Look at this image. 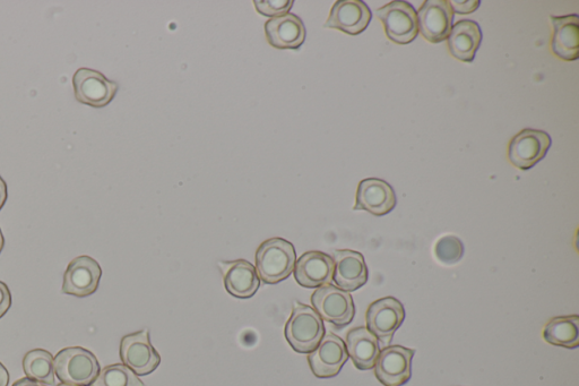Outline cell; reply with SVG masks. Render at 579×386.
I'll list each match as a JSON object with an SVG mask.
<instances>
[{"instance_id":"1","label":"cell","mask_w":579,"mask_h":386,"mask_svg":"<svg viewBox=\"0 0 579 386\" xmlns=\"http://www.w3.org/2000/svg\"><path fill=\"white\" fill-rule=\"evenodd\" d=\"M256 271L267 285H276L288 279L297 263L295 246L283 238H271L258 247Z\"/></svg>"},{"instance_id":"2","label":"cell","mask_w":579,"mask_h":386,"mask_svg":"<svg viewBox=\"0 0 579 386\" xmlns=\"http://www.w3.org/2000/svg\"><path fill=\"white\" fill-rule=\"evenodd\" d=\"M284 334L293 350L310 354L325 336L324 322L313 307L296 302Z\"/></svg>"},{"instance_id":"3","label":"cell","mask_w":579,"mask_h":386,"mask_svg":"<svg viewBox=\"0 0 579 386\" xmlns=\"http://www.w3.org/2000/svg\"><path fill=\"white\" fill-rule=\"evenodd\" d=\"M55 372L63 383L89 386L97 379L100 365L91 351L72 347L59 351L55 357Z\"/></svg>"},{"instance_id":"4","label":"cell","mask_w":579,"mask_h":386,"mask_svg":"<svg viewBox=\"0 0 579 386\" xmlns=\"http://www.w3.org/2000/svg\"><path fill=\"white\" fill-rule=\"evenodd\" d=\"M311 303L322 320L332 323L336 329L348 327L356 315L350 293L333 285L319 287L311 296Z\"/></svg>"},{"instance_id":"5","label":"cell","mask_w":579,"mask_h":386,"mask_svg":"<svg viewBox=\"0 0 579 386\" xmlns=\"http://www.w3.org/2000/svg\"><path fill=\"white\" fill-rule=\"evenodd\" d=\"M376 15L383 22L388 39L397 45H409L419 34L418 14L410 3L392 2L378 8Z\"/></svg>"},{"instance_id":"6","label":"cell","mask_w":579,"mask_h":386,"mask_svg":"<svg viewBox=\"0 0 579 386\" xmlns=\"http://www.w3.org/2000/svg\"><path fill=\"white\" fill-rule=\"evenodd\" d=\"M552 140L547 132L526 128L515 135L508 145V159L521 170H530L546 158Z\"/></svg>"},{"instance_id":"7","label":"cell","mask_w":579,"mask_h":386,"mask_svg":"<svg viewBox=\"0 0 579 386\" xmlns=\"http://www.w3.org/2000/svg\"><path fill=\"white\" fill-rule=\"evenodd\" d=\"M405 320L404 306L399 299L386 297L371 304L366 314L367 329L385 347L390 346L394 334Z\"/></svg>"},{"instance_id":"8","label":"cell","mask_w":579,"mask_h":386,"mask_svg":"<svg viewBox=\"0 0 579 386\" xmlns=\"http://www.w3.org/2000/svg\"><path fill=\"white\" fill-rule=\"evenodd\" d=\"M120 358L136 375H149L159 367L161 357L150 341L149 330L128 334L120 343Z\"/></svg>"},{"instance_id":"9","label":"cell","mask_w":579,"mask_h":386,"mask_svg":"<svg viewBox=\"0 0 579 386\" xmlns=\"http://www.w3.org/2000/svg\"><path fill=\"white\" fill-rule=\"evenodd\" d=\"M74 92L77 101L94 108L106 107L114 100L118 85L105 75L90 68H80L73 77Z\"/></svg>"},{"instance_id":"10","label":"cell","mask_w":579,"mask_h":386,"mask_svg":"<svg viewBox=\"0 0 579 386\" xmlns=\"http://www.w3.org/2000/svg\"><path fill=\"white\" fill-rule=\"evenodd\" d=\"M416 355L413 349L402 346L385 347L377 358L375 374L377 380L385 386H403L411 380L412 359Z\"/></svg>"},{"instance_id":"11","label":"cell","mask_w":579,"mask_h":386,"mask_svg":"<svg viewBox=\"0 0 579 386\" xmlns=\"http://www.w3.org/2000/svg\"><path fill=\"white\" fill-rule=\"evenodd\" d=\"M418 14L419 31L431 44L447 40L453 29L454 11L447 0H427Z\"/></svg>"},{"instance_id":"12","label":"cell","mask_w":579,"mask_h":386,"mask_svg":"<svg viewBox=\"0 0 579 386\" xmlns=\"http://www.w3.org/2000/svg\"><path fill=\"white\" fill-rule=\"evenodd\" d=\"M349 355L344 341L328 333L314 351L308 356V363L314 375L319 379H331L342 370L348 362Z\"/></svg>"},{"instance_id":"13","label":"cell","mask_w":579,"mask_h":386,"mask_svg":"<svg viewBox=\"0 0 579 386\" xmlns=\"http://www.w3.org/2000/svg\"><path fill=\"white\" fill-rule=\"evenodd\" d=\"M102 270L90 256L76 257L65 272L63 293L75 297H88L98 290Z\"/></svg>"},{"instance_id":"14","label":"cell","mask_w":579,"mask_h":386,"mask_svg":"<svg viewBox=\"0 0 579 386\" xmlns=\"http://www.w3.org/2000/svg\"><path fill=\"white\" fill-rule=\"evenodd\" d=\"M373 19L370 8L361 0H340L332 7L324 27L340 30L349 36L365 32Z\"/></svg>"},{"instance_id":"15","label":"cell","mask_w":579,"mask_h":386,"mask_svg":"<svg viewBox=\"0 0 579 386\" xmlns=\"http://www.w3.org/2000/svg\"><path fill=\"white\" fill-rule=\"evenodd\" d=\"M397 204L393 187L378 178L362 180L358 186L354 211H367L373 216L383 217L391 213Z\"/></svg>"},{"instance_id":"16","label":"cell","mask_w":579,"mask_h":386,"mask_svg":"<svg viewBox=\"0 0 579 386\" xmlns=\"http://www.w3.org/2000/svg\"><path fill=\"white\" fill-rule=\"evenodd\" d=\"M333 281L337 288L353 293L368 281V268L364 255L350 250L335 251Z\"/></svg>"},{"instance_id":"17","label":"cell","mask_w":579,"mask_h":386,"mask_svg":"<svg viewBox=\"0 0 579 386\" xmlns=\"http://www.w3.org/2000/svg\"><path fill=\"white\" fill-rule=\"evenodd\" d=\"M333 257L311 251L300 256L295 267V279L301 287L319 288L330 285L334 276Z\"/></svg>"},{"instance_id":"18","label":"cell","mask_w":579,"mask_h":386,"mask_svg":"<svg viewBox=\"0 0 579 386\" xmlns=\"http://www.w3.org/2000/svg\"><path fill=\"white\" fill-rule=\"evenodd\" d=\"M265 34L269 44L276 49L297 50L306 41L304 21L295 14H285L265 23Z\"/></svg>"},{"instance_id":"19","label":"cell","mask_w":579,"mask_h":386,"mask_svg":"<svg viewBox=\"0 0 579 386\" xmlns=\"http://www.w3.org/2000/svg\"><path fill=\"white\" fill-rule=\"evenodd\" d=\"M224 286L228 293L241 299L253 297L259 287V279L256 268L252 263L245 260L220 262Z\"/></svg>"},{"instance_id":"20","label":"cell","mask_w":579,"mask_h":386,"mask_svg":"<svg viewBox=\"0 0 579 386\" xmlns=\"http://www.w3.org/2000/svg\"><path fill=\"white\" fill-rule=\"evenodd\" d=\"M553 36L552 53L565 62H575L579 58V19L577 14L551 16Z\"/></svg>"},{"instance_id":"21","label":"cell","mask_w":579,"mask_h":386,"mask_svg":"<svg viewBox=\"0 0 579 386\" xmlns=\"http://www.w3.org/2000/svg\"><path fill=\"white\" fill-rule=\"evenodd\" d=\"M482 39V30L477 22L471 20L457 22L447 38L449 53L463 63H472Z\"/></svg>"},{"instance_id":"22","label":"cell","mask_w":579,"mask_h":386,"mask_svg":"<svg viewBox=\"0 0 579 386\" xmlns=\"http://www.w3.org/2000/svg\"><path fill=\"white\" fill-rule=\"evenodd\" d=\"M348 355L360 371L373 370L380 354L379 341L367 328L352 329L347 334Z\"/></svg>"},{"instance_id":"23","label":"cell","mask_w":579,"mask_h":386,"mask_svg":"<svg viewBox=\"0 0 579 386\" xmlns=\"http://www.w3.org/2000/svg\"><path fill=\"white\" fill-rule=\"evenodd\" d=\"M543 339L552 346L577 348L579 346V316L555 317L544 327Z\"/></svg>"},{"instance_id":"24","label":"cell","mask_w":579,"mask_h":386,"mask_svg":"<svg viewBox=\"0 0 579 386\" xmlns=\"http://www.w3.org/2000/svg\"><path fill=\"white\" fill-rule=\"evenodd\" d=\"M23 370L29 379L48 386L55 385V359L47 350H31L23 359Z\"/></svg>"},{"instance_id":"25","label":"cell","mask_w":579,"mask_h":386,"mask_svg":"<svg viewBox=\"0 0 579 386\" xmlns=\"http://www.w3.org/2000/svg\"><path fill=\"white\" fill-rule=\"evenodd\" d=\"M91 386H145L138 376L123 364L110 365L98 374Z\"/></svg>"},{"instance_id":"26","label":"cell","mask_w":579,"mask_h":386,"mask_svg":"<svg viewBox=\"0 0 579 386\" xmlns=\"http://www.w3.org/2000/svg\"><path fill=\"white\" fill-rule=\"evenodd\" d=\"M435 254L440 263L453 265L462 260L464 245L460 238L445 236L440 238L435 246Z\"/></svg>"},{"instance_id":"27","label":"cell","mask_w":579,"mask_h":386,"mask_svg":"<svg viewBox=\"0 0 579 386\" xmlns=\"http://www.w3.org/2000/svg\"><path fill=\"white\" fill-rule=\"evenodd\" d=\"M292 0H255L256 11L266 17H280L288 14L293 6Z\"/></svg>"},{"instance_id":"28","label":"cell","mask_w":579,"mask_h":386,"mask_svg":"<svg viewBox=\"0 0 579 386\" xmlns=\"http://www.w3.org/2000/svg\"><path fill=\"white\" fill-rule=\"evenodd\" d=\"M12 306V295L6 283L0 281V319L10 310Z\"/></svg>"},{"instance_id":"29","label":"cell","mask_w":579,"mask_h":386,"mask_svg":"<svg viewBox=\"0 0 579 386\" xmlns=\"http://www.w3.org/2000/svg\"><path fill=\"white\" fill-rule=\"evenodd\" d=\"M480 2H452V8L454 13L458 14H471L478 10Z\"/></svg>"},{"instance_id":"30","label":"cell","mask_w":579,"mask_h":386,"mask_svg":"<svg viewBox=\"0 0 579 386\" xmlns=\"http://www.w3.org/2000/svg\"><path fill=\"white\" fill-rule=\"evenodd\" d=\"M6 200H7V185L2 176H0V210L3 209Z\"/></svg>"},{"instance_id":"31","label":"cell","mask_w":579,"mask_h":386,"mask_svg":"<svg viewBox=\"0 0 579 386\" xmlns=\"http://www.w3.org/2000/svg\"><path fill=\"white\" fill-rule=\"evenodd\" d=\"M13 386H47V385L38 381L31 380L29 379V377H24V379L16 381L13 384Z\"/></svg>"},{"instance_id":"32","label":"cell","mask_w":579,"mask_h":386,"mask_svg":"<svg viewBox=\"0 0 579 386\" xmlns=\"http://www.w3.org/2000/svg\"><path fill=\"white\" fill-rule=\"evenodd\" d=\"M10 383V374L6 370V367L0 363V386H7Z\"/></svg>"},{"instance_id":"33","label":"cell","mask_w":579,"mask_h":386,"mask_svg":"<svg viewBox=\"0 0 579 386\" xmlns=\"http://www.w3.org/2000/svg\"><path fill=\"white\" fill-rule=\"evenodd\" d=\"M4 244H5L4 236L2 233V229H0V253H2L3 251Z\"/></svg>"},{"instance_id":"34","label":"cell","mask_w":579,"mask_h":386,"mask_svg":"<svg viewBox=\"0 0 579 386\" xmlns=\"http://www.w3.org/2000/svg\"><path fill=\"white\" fill-rule=\"evenodd\" d=\"M57 386H80V385L62 383V384H59V385H57Z\"/></svg>"}]
</instances>
